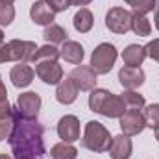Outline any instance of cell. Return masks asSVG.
<instances>
[{
    "mask_svg": "<svg viewBox=\"0 0 159 159\" xmlns=\"http://www.w3.org/2000/svg\"><path fill=\"white\" fill-rule=\"evenodd\" d=\"M15 124L9 135V148L15 159H43L44 148V126L37 119H24L17 107H13Z\"/></svg>",
    "mask_w": 159,
    "mask_h": 159,
    "instance_id": "1",
    "label": "cell"
},
{
    "mask_svg": "<svg viewBox=\"0 0 159 159\" xmlns=\"http://www.w3.org/2000/svg\"><path fill=\"white\" fill-rule=\"evenodd\" d=\"M89 109L107 119H120L126 111V106L119 94L106 89H93L89 94Z\"/></svg>",
    "mask_w": 159,
    "mask_h": 159,
    "instance_id": "2",
    "label": "cell"
},
{
    "mask_svg": "<svg viewBox=\"0 0 159 159\" xmlns=\"http://www.w3.org/2000/svg\"><path fill=\"white\" fill-rule=\"evenodd\" d=\"M111 133L109 129L100 124L98 120H89L85 124V129H83V137H81V146L91 150V152H96V154H102V152H107L109 146H111Z\"/></svg>",
    "mask_w": 159,
    "mask_h": 159,
    "instance_id": "3",
    "label": "cell"
},
{
    "mask_svg": "<svg viewBox=\"0 0 159 159\" xmlns=\"http://www.w3.org/2000/svg\"><path fill=\"white\" fill-rule=\"evenodd\" d=\"M37 44L34 41H22V39H13L6 44H2L4 52V63L6 61H17V63H28L32 61V56L35 54Z\"/></svg>",
    "mask_w": 159,
    "mask_h": 159,
    "instance_id": "4",
    "label": "cell"
},
{
    "mask_svg": "<svg viewBox=\"0 0 159 159\" xmlns=\"http://www.w3.org/2000/svg\"><path fill=\"white\" fill-rule=\"evenodd\" d=\"M117 56H119L117 48L111 43H102V44H98L93 50V54H91V65L89 67L96 74H107L113 69V65L117 61Z\"/></svg>",
    "mask_w": 159,
    "mask_h": 159,
    "instance_id": "5",
    "label": "cell"
},
{
    "mask_svg": "<svg viewBox=\"0 0 159 159\" xmlns=\"http://www.w3.org/2000/svg\"><path fill=\"white\" fill-rule=\"evenodd\" d=\"M106 26L113 34H126L131 30V13L124 7H111L106 15Z\"/></svg>",
    "mask_w": 159,
    "mask_h": 159,
    "instance_id": "6",
    "label": "cell"
},
{
    "mask_svg": "<svg viewBox=\"0 0 159 159\" xmlns=\"http://www.w3.org/2000/svg\"><path fill=\"white\" fill-rule=\"evenodd\" d=\"M35 76L48 85H57L63 80V69L57 59H44L35 63Z\"/></svg>",
    "mask_w": 159,
    "mask_h": 159,
    "instance_id": "7",
    "label": "cell"
},
{
    "mask_svg": "<svg viewBox=\"0 0 159 159\" xmlns=\"http://www.w3.org/2000/svg\"><path fill=\"white\" fill-rule=\"evenodd\" d=\"M17 109L24 119H37L41 109V96L34 91L22 93L17 98Z\"/></svg>",
    "mask_w": 159,
    "mask_h": 159,
    "instance_id": "8",
    "label": "cell"
},
{
    "mask_svg": "<svg viewBox=\"0 0 159 159\" xmlns=\"http://www.w3.org/2000/svg\"><path fill=\"white\" fill-rule=\"evenodd\" d=\"M120 129L124 135L133 137L139 135L144 128H146V120L143 117L141 111H124V115L120 117Z\"/></svg>",
    "mask_w": 159,
    "mask_h": 159,
    "instance_id": "9",
    "label": "cell"
},
{
    "mask_svg": "<svg viewBox=\"0 0 159 159\" xmlns=\"http://www.w3.org/2000/svg\"><path fill=\"white\" fill-rule=\"evenodd\" d=\"M146 80V74L141 67H122L119 70V81L126 91H135L139 89Z\"/></svg>",
    "mask_w": 159,
    "mask_h": 159,
    "instance_id": "10",
    "label": "cell"
},
{
    "mask_svg": "<svg viewBox=\"0 0 159 159\" xmlns=\"http://www.w3.org/2000/svg\"><path fill=\"white\" fill-rule=\"evenodd\" d=\"M57 135L63 143H76L80 141V120L74 115H65L57 122Z\"/></svg>",
    "mask_w": 159,
    "mask_h": 159,
    "instance_id": "11",
    "label": "cell"
},
{
    "mask_svg": "<svg viewBox=\"0 0 159 159\" xmlns=\"http://www.w3.org/2000/svg\"><path fill=\"white\" fill-rule=\"evenodd\" d=\"M72 81L78 85L80 91H93L96 89V72L91 69V67H85V65H78L70 74H69Z\"/></svg>",
    "mask_w": 159,
    "mask_h": 159,
    "instance_id": "12",
    "label": "cell"
},
{
    "mask_svg": "<svg viewBox=\"0 0 159 159\" xmlns=\"http://www.w3.org/2000/svg\"><path fill=\"white\" fill-rule=\"evenodd\" d=\"M78 93H80L78 85L72 81L70 76H67L65 80H61V81L57 83L56 98H57V102H59V104H63V106H70L72 102H76Z\"/></svg>",
    "mask_w": 159,
    "mask_h": 159,
    "instance_id": "13",
    "label": "cell"
},
{
    "mask_svg": "<svg viewBox=\"0 0 159 159\" xmlns=\"http://www.w3.org/2000/svg\"><path fill=\"white\" fill-rule=\"evenodd\" d=\"M30 17L35 24L39 26H48L56 20V13L50 9V6L46 4V0H37L32 4L30 7Z\"/></svg>",
    "mask_w": 159,
    "mask_h": 159,
    "instance_id": "14",
    "label": "cell"
},
{
    "mask_svg": "<svg viewBox=\"0 0 159 159\" xmlns=\"http://www.w3.org/2000/svg\"><path fill=\"white\" fill-rule=\"evenodd\" d=\"M109 156L111 159H129L131 157V152H133V143L128 135H117L113 137L111 141V146H109Z\"/></svg>",
    "mask_w": 159,
    "mask_h": 159,
    "instance_id": "15",
    "label": "cell"
},
{
    "mask_svg": "<svg viewBox=\"0 0 159 159\" xmlns=\"http://www.w3.org/2000/svg\"><path fill=\"white\" fill-rule=\"evenodd\" d=\"M34 76H35V70H34L30 65H26V63H19V65H15V67L9 70V80H11V83H13L15 87H19V89L28 87V85L34 81Z\"/></svg>",
    "mask_w": 159,
    "mask_h": 159,
    "instance_id": "16",
    "label": "cell"
},
{
    "mask_svg": "<svg viewBox=\"0 0 159 159\" xmlns=\"http://www.w3.org/2000/svg\"><path fill=\"white\" fill-rule=\"evenodd\" d=\"M83 56H85L83 46L80 43H76V41H65L63 46L59 48V57L65 59L70 65H81Z\"/></svg>",
    "mask_w": 159,
    "mask_h": 159,
    "instance_id": "17",
    "label": "cell"
},
{
    "mask_svg": "<svg viewBox=\"0 0 159 159\" xmlns=\"http://www.w3.org/2000/svg\"><path fill=\"white\" fill-rule=\"evenodd\" d=\"M144 59H146L144 46L128 44V46L124 48V52H122V61H124V65H128V67H141Z\"/></svg>",
    "mask_w": 159,
    "mask_h": 159,
    "instance_id": "18",
    "label": "cell"
},
{
    "mask_svg": "<svg viewBox=\"0 0 159 159\" xmlns=\"http://www.w3.org/2000/svg\"><path fill=\"white\" fill-rule=\"evenodd\" d=\"M93 22H94V17L87 7H80L74 15V19H72V24H74L76 32H80V34H87L93 28Z\"/></svg>",
    "mask_w": 159,
    "mask_h": 159,
    "instance_id": "19",
    "label": "cell"
},
{
    "mask_svg": "<svg viewBox=\"0 0 159 159\" xmlns=\"http://www.w3.org/2000/svg\"><path fill=\"white\" fill-rule=\"evenodd\" d=\"M43 37L44 41L48 43V44H63L65 41H69V34L59 26V24H48V26H44V32H43Z\"/></svg>",
    "mask_w": 159,
    "mask_h": 159,
    "instance_id": "20",
    "label": "cell"
},
{
    "mask_svg": "<svg viewBox=\"0 0 159 159\" xmlns=\"http://www.w3.org/2000/svg\"><path fill=\"white\" fill-rule=\"evenodd\" d=\"M131 32L139 37H148L152 34V24L146 19V15H141L135 11L131 13Z\"/></svg>",
    "mask_w": 159,
    "mask_h": 159,
    "instance_id": "21",
    "label": "cell"
},
{
    "mask_svg": "<svg viewBox=\"0 0 159 159\" xmlns=\"http://www.w3.org/2000/svg\"><path fill=\"white\" fill-rule=\"evenodd\" d=\"M120 98H122V102L126 106V111H141L146 106L144 96L139 94V93H135V91H124L120 94Z\"/></svg>",
    "mask_w": 159,
    "mask_h": 159,
    "instance_id": "22",
    "label": "cell"
},
{
    "mask_svg": "<svg viewBox=\"0 0 159 159\" xmlns=\"http://www.w3.org/2000/svg\"><path fill=\"white\" fill-rule=\"evenodd\" d=\"M50 157L52 159H76L78 150L70 143H57L50 148Z\"/></svg>",
    "mask_w": 159,
    "mask_h": 159,
    "instance_id": "23",
    "label": "cell"
},
{
    "mask_svg": "<svg viewBox=\"0 0 159 159\" xmlns=\"http://www.w3.org/2000/svg\"><path fill=\"white\" fill-rule=\"evenodd\" d=\"M44 59H59V50L54 44H44L35 50V54L32 56V63L44 61Z\"/></svg>",
    "mask_w": 159,
    "mask_h": 159,
    "instance_id": "24",
    "label": "cell"
},
{
    "mask_svg": "<svg viewBox=\"0 0 159 159\" xmlns=\"http://www.w3.org/2000/svg\"><path fill=\"white\" fill-rule=\"evenodd\" d=\"M143 117L146 120V126L150 128H159V104H150V106H144L143 107Z\"/></svg>",
    "mask_w": 159,
    "mask_h": 159,
    "instance_id": "25",
    "label": "cell"
},
{
    "mask_svg": "<svg viewBox=\"0 0 159 159\" xmlns=\"http://www.w3.org/2000/svg\"><path fill=\"white\" fill-rule=\"evenodd\" d=\"M13 124H15V117H13V107H11V113L0 115V141L9 139L11 129H13Z\"/></svg>",
    "mask_w": 159,
    "mask_h": 159,
    "instance_id": "26",
    "label": "cell"
},
{
    "mask_svg": "<svg viewBox=\"0 0 159 159\" xmlns=\"http://www.w3.org/2000/svg\"><path fill=\"white\" fill-rule=\"evenodd\" d=\"M124 2L128 6H131V9L135 13H141V15L154 11V6H156V0H124Z\"/></svg>",
    "mask_w": 159,
    "mask_h": 159,
    "instance_id": "27",
    "label": "cell"
},
{
    "mask_svg": "<svg viewBox=\"0 0 159 159\" xmlns=\"http://www.w3.org/2000/svg\"><path fill=\"white\" fill-rule=\"evenodd\" d=\"M15 19V7L7 2H0V26H9Z\"/></svg>",
    "mask_w": 159,
    "mask_h": 159,
    "instance_id": "28",
    "label": "cell"
},
{
    "mask_svg": "<svg viewBox=\"0 0 159 159\" xmlns=\"http://www.w3.org/2000/svg\"><path fill=\"white\" fill-rule=\"evenodd\" d=\"M46 4L50 6V9L54 13H61V11H67L72 6V0H46Z\"/></svg>",
    "mask_w": 159,
    "mask_h": 159,
    "instance_id": "29",
    "label": "cell"
},
{
    "mask_svg": "<svg viewBox=\"0 0 159 159\" xmlns=\"http://www.w3.org/2000/svg\"><path fill=\"white\" fill-rule=\"evenodd\" d=\"M144 52H146V57H150V59H154V61L159 63V39L150 41L144 46Z\"/></svg>",
    "mask_w": 159,
    "mask_h": 159,
    "instance_id": "30",
    "label": "cell"
},
{
    "mask_svg": "<svg viewBox=\"0 0 159 159\" xmlns=\"http://www.w3.org/2000/svg\"><path fill=\"white\" fill-rule=\"evenodd\" d=\"M7 113H11V106L6 98V100H0V115H7Z\"/></svg>",
    "mask_w": 159,
    "mask_h": 159,
    "instance_id": "31",
    "label": "cell"
},
{
    "mask_svg": "<svg viewBox=\"0 0 159 159\" xmlns=\"http://www.w3.org/2000/svg\"><path fill=\"white\" fill-rule=\"evenodd\" d=\"M154 24L159 32V0H156V6H154Z\"/></svg>",
    "mask_w": 159,
    "mask_h": 159,
    "instance_id": "32",
    "label": "cell"
},
{
    "mask_svg": "<svg viewBox=\"0 0 159 159\" xmlns=\"http://www.w3.org/2000/svg\"><path fill=\"white\" fill-rule=\"evenodd\" d=\"M7 98V91H6V85L2 83V78H0V100H6Z\"/></svg>",
    "mask_w": 159,
    "mask_h": 159,
    "instance_id": "33",
    "label": "cell"
},
{
    "mask_svg": "<svg viewBox=\"0 0 159 159\" xmlns=\"http://www.w3.org/2000/svg\"><path fill=\"white\" fill-rule=\"evenodd\" d=\"M91 2H93V0H72V4H74V6H87V4H91Z\"/></svg>",
    "mask_w": 159,
    "mask_h": 159,
    "instance_id": "34",
    "label": "cell"
},
{
    "mask_svg": "<svg viewBox=\"0 0 159 159\" xmlns=\"http://www.w3.org/2000/svg\"><path fill=\"white\" fill-rule=\"evenodd\" d=\"M0 63H4V52H2V44H0Z\"/></svg>",
    "mask_w": 159,
    "mask_h": 159,
    "instance_id": "35",
    "label": "cell"
},
{
    "mask_svg": "<svg viewBox=\"0 0 159 159\" xmlns=\"http://www.w3.org/2000/svg\"><path fill=\"white\" fill-rule=\"evenodd\" d=\"M154 137H156V141L159 143V128H156V133H154Z\"/></svg>",
    "mask_w": 159,
    "mask_h": 159,
    "instance_id": "36",
    "label": "cell"
},
{
    "mask_svg": "<svg viewBox=\"0 0 159 159\" xmlns=\"http://www.w3.org/2000/svg\"><path fill=\"white\" fill-rule=\"evenodd\" d=\"M0 44H4V32L0 30Z\"/></svg>",
    "mask_w": 159,
    "mask_h": 159,
    "instance_id": "37",
    "label": "cell"
},
{
    "mask_svg": "<svg viewBox=\"0 0 159 159\" xmlns=\"http://www.w3.org/2000/svg\"><path fill=\"white\" fill-rule=\"evenodd\" d=\"M0 159H11L7 154H0Z\"/></svg>",
    "mask_w": 159,
    "mask_h": 159,
    "instance_id": "38",
    "label": "cell"
},
{
    "mask_svg": "<svg viewBox=\"0 0 159 159\" xmlns=\"http://www.w3.org/2000/svg\"><path fill=\"white\" fill-rule=\"evenodd\" d=\"M0 2H7V4H13L15 0H0Z\"/></svg>",
    "mask_w": 159,
    "mask_h": 159,
    "instance_id": "39",
    "label": "cell"
}]
</instances>
